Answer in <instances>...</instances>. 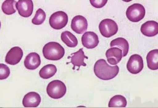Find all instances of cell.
Here are the masks:
<instances>
[{"instance_id":"1","label":"cell","mask_w":158,"mask_h":108,"mask_svg":"<svg viewBox=\"0 0 158 108\" xmlns=\"http://www.w3.org/2000/svg\"><path fill=\"white\" fill-rule=\"evenodd\" d=\"M94 72L98 78L103 80H111L117 76L119 71L118 66H111L105 60L101 59L96 62Z\"/></svg>"},{"instance_id":"2","label":"cell","mask_w":158,"mask_h":108,"mask_svg":"<svg viewBox=\"0 0 158 108\" xmlns=\"http://www.w3.org/2000/svg\"><path fill=\"white\" fill-rule=\"evenodd\" d=\"M43 55L46 59L51 60H58L65 55L63 47L56 42H50L44 45L43 49Z\"/></svg>"},{"instance_id":"3","label":"cell","mask_w":158,"mask_h":108,"mask_svg":"<svg viewBox=\"0 0 158 108\" xmlns=\"http://www.w3.org/2000/svg\"><path fill=\"white\" fill-rule=\"evenodd\" d=\"M47 92L49 96L52 99H60L66 94L67 88L63 82L60 80H54L48 85Z\"/></svg>"},{"instance_id":"4","label":"cell","mask_w":158,"mask_h":108,"mask_svg":"<svg viewBox=\"0 0 158 108\" xmlns=\"http://www.w3.org/2000/svg\"><path fill=\"white\" fill-rule=\"evenodd\" d=\"M145 10L144 7L141 4H134L127 8L126 12L127 17L130 21L139 22L144 17Z\"/></svg>"},{"instance_id":"5","label":"cell","mask_w":158,"mask_h":108,"mask_svg":"<svg viewBox=\"0 0 158 108\" xmlns=\"http://www.w3.org/2000/svg\"><path fill=\"white\" fill-rule=\"evenodd\" d=\"M102 35L106 38H110L117 34L118 30V25L114 20L110 19H103L99 26Z\"/></svg>"},{"instance_id":"6","label":"cell","mask_w":158,"mask_h":108,"mask_svg":"<svg viewBox=\"0 0 158 108\" xmlns=\"http://www.w3.org/2000/svg\"><path fill=\"white\" fill-rule=\"evenodd\" d=\"M68 17L65 12L58 11L53 13L49 19L50 25L56 30H60L65 27L68 24Z\"/></svg>"},{"instance_id":"7","label":"cell","mask_w":158,"mask_h":108,"mask_svg":"<svg viewBox=\"0 0 158 108\" xmlns=\"http://www.w3.org/2000/svg\"><path fill=\"white\" fill-rule=\"evenodd\" d=\"M143 62L142 57L138 54H135L130 57L127 62V70L133 74L140 72L143 68Z\"/></svg>"},{"instance_id":"8","label":"cell","mask_w":158,"mask_h":108,"mask_svg":"<svg viewBox=\"0 0 158 108\" xmlns=\"http://www.w3.org/2000/svg\"><path fill=\"white\" fill-rule=\"evenodd\" d=\"M71 26V29L75 32L77 34H82L87 29V19L83 16L78 15L73 19Z\"/></svg>"},{"instance_id":"9","label":"cell","mask_w":158,"mask_h":108,"mask_svg":"<svg viewBox=\"0 0 158 108\" xmlns=\"http://www.w3.org/2000/svg\"><path fill=\"white\" fill-rule=\"evenodd\" d=\"M16 8L19 14L24 17L31 16L33 10V3L31 0H21L17 2Z\"/></svg>"},{"instance_id":"10","label":"cell","mask_w":158,"mask_h":108,"mask_svg":"<svg viewBox=\"0 0 158 108\" xmlns=\"http://www.w3.org/2000/svg\"><path fill=\"white\" fill-rule=\"evenodd\" d=\"M23 56L22 49L19 47H15L11 48L7 53L5 58V62L8 64L15 65L19 63Z\"/></svg>"},{"instance_id":"11","label":"cell","mask_w":158,"mask_h":108,"mask_svg":"<svg viewBox=\"0 0 158 108\" xmlns=\"http://www.w3.org/2000/svg\"><path fill=\"white\" fill-rule=\"evenodd\" d=\"M82 43L84 47L88 49H94L99 43L98 37L93 32H86L82 35Z\"/></svg>"},{"instance_id":"12","label":"cell","mask_w":158,"mask_h":108,"mask_svg":"<svg viewBox=\"0 0 158 108\" xmlns=\"http://www.w3.org/2000/svg\"><path fill=\"white\" fill-rule=\"evenodd\" d=\"M83 48H81L79 50L78 52H74L71 54V56H69L68 59H71V62H68L67 64L69 63H72L73 65V70H75V68L78 67L77 70H79L81 66H86V64L84 62V59H89L88 57L85 56L83 51Z\"/></svg>"},{"instance_id":"13","label":"cell","mask_w":158,"mask_h":108,"mask_svg":"<svg viewBox=\"0 0 158 108\" xmlns=\"http://www.w3.org/2000/svg\"><path fill=\"white\" fill-rule=\"evenodd\" d=\"M41 101L39 94L35 92H30L24 97L22 103L25 107H37L40 105Z\"/></svg>"},{"instance_id":"14","label":"cell","mask_w":158,"mask_h":108,"mask_svg":"<svg viewBox=\"0 0 158 108\" xmlns=\"http://www.w3.org/2000/svg\"><path fill=\"white\" fill-rule=\"evenodd\" d=\"M141 32L148 37H153L158 33V23L154 21H149L141 26Z\"/></svg>"},{"instance_id":"15","label":"cell","mask_w":158,"mask_h":108,"mask_svg":"<svg viewBox=\"0 0 158 108\" xmlns=\"http://www.w3.org/2000/svg\"><path fill=\"white\" fill-rule=\"evenodd\" d=\"M24 64L27 69L29 70H35L41 64L40 55L35 52L29 53L26 56Z\"/></svg>"},{"instance_id":"16","label":"cell","mask_w":158,"mask_h":108,"mask_svg":"<svg viewBox=\"0 0 158 108\" xmlns=\"http://www.w3.org/2000/svg\"><path fill=\"white\" fill-rule=\"evenodd\" d=\"M106 55L107 61L110 64L116 65L122 59V51L118 48H112L107 50Z\"/></svg>"},{"instance_id":"17","label":"cell","mask_w":158,"mask_h":108,"mask_svg":"<svg viewBox=\"0 0 158 108\" xmlns=\"http://www.w3.org/2000/svg\"><path fill=\"white\" fill-rule=\"evenodd\" d=\"M111 48L117 47L122 50L123 52V57L127 56L129 49V45L128 41L123 38H118L113 40L110 44Z\"/></svg>"},{"instance_id":"18","label":"cell","mask_w":158,"mask_h":108,"mask_svg":"<svg viewBox=\"0 0 158 108\" xmlns=\"http://www.w3.org/2000/svg\"><path fill=\"white\" fill-rule=\"evenodd\" d=\"M147 62L148 67L152 70L158 69V50L154 49L151 51L147 56Z\"/></svg>"},{"instance_id":"19","label":"cell","mask_w":158,"mask_h":108,"mask_svg":"<svg viewBox=\"0 0 158 108\" xmlns=\"http://www.w3.org/2000/svg\"><path fill=\"white\" fill-rule=\"evenodd\" d=\"M61 38L62 41L69 48H75L78 45V41L76 37L69 31L63 32Z\"/></svg>"},{"instance_id":"20","label":"cell","mask_w":158,"mask_h":108,"mask_svg":"<svg viewBox=\"0 0 158 108\" xmlns=\"http://www.w3.org/2000/svg\"><path fill=\"white\" fill-rule=\"evenodd\" d=\"M57 71L56 67L53 64H48L40 70V75L41 78L45 79L53 77Z\"/></svg>"},{"instance_id":"21","label":"cell","mask_w":158,"mask_h":108,"mask_svg":"<svg viewBox=\"0 0 158 108\" xmlns=\"http://www.w3.org/2000/svg\"><path fill=\"white\" fill-rule=\"evenodd\" d=\"M127 101L123 95H116L112 98L109 102V107H126L127 106Z\"/></svg>"},{"instance_id":"22","label":"cell","mask_w":158,"mask_h":108,"mask_svg":"<svg viewBox=\"0 0 158 108\" xmlns=\"http://www.w3.org/2000/svg\"><path fill=\"white\" fill-rule=\"evenodd\" d=\"M16 1L6 0L4 1L2 4V10L3 12L6 14L10 15L16 12Z\"/></svg>"},{"instance_id":"23","label":"cell","mask_w":158,"mask_h":108,"mask_svg":"<svg viewBox=\"0 0 158 108\" xmlns=\"http://www.w3.org/2000/svg\"><path fill=\"white\" fill-rule=\"evenodd\" d=\"M46 18L45 12L41 8H39L36 11L35 15L32 19V23L35 25H40L44 21Z\"/></svg>"},{"instance_id":"24","label":"cell","mask_w":158,"mask_h":108,"mask_svg":"<svg viewBox=\"0 0 158 108\" xmlns=\"http://www.w3.org/2000/svg\"><path fill=\"white\" fill-rule=\"evenodd\" d=\"M10 74V70L6 65L3 64H0V79H5L9 77Z\"/></svg>"},{"instance_id":"25","label":"cell","mask_w":158,"mask_h":108,"mask_svg":"<svg viewBox=\"0 0 158 108\" xmlns=\"http://www.w3.org/2000/svg\"><path fill=\"white\" fill-rule=\"evenodd\" d=\"M91 4L94 7L96 8H101L106 5L107 2V0L106 1H90Z\"/></svg>"}]
</instances>
